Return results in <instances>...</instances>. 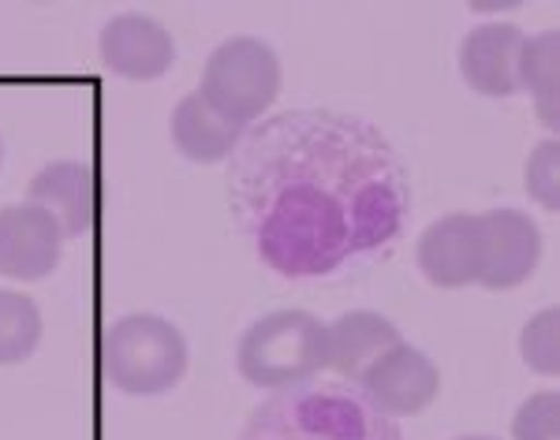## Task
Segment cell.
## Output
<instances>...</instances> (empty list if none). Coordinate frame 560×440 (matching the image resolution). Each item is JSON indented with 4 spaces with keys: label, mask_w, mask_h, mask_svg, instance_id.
Listing matches in <instances>:
<instances>
[{
    "label": "cell",
    "mask_w": 560,
    "mask_h": 440,
    "mask_svg": "<svg viewBox=\"0 0 560 440\" xmlns=\"http://www.w3.org/2000/svg\"><path fill=\"white\" fill-rule=\"evenodd\" d=\"M419 269L438 287H467L478 273V213H448L419 239Z\"/></svg>",
    "instance_id": "cell-10"
},
{
    "label": "cell",
    "mask_w": 560,
    "mask_h": 440,
    "mask_svg": "<svg viewBox=\"0 0 560 440\" xmlns=\"http://www.w3.org/2000/svg\"><path fill=\"white\" fill-rule=\"evenodd\" d=\"M520 355L541 377L560 373V310H541L520 332Z\"/></svg>",
    "instance_id": "cell-15"
},
{
    "label": "cell",
    "mask_w": 560,
    "mask_h": 440,
    "mask_svg": "<svg viewBox=\"0 0 560 440\" xmlns=\"http://www.w3.org/2000/svg\"><path fill=\"white\" fill-rule=\"evenodd\" d=\"M65 236L57 221L38 205H4L0 210V276L45 281L60 265Z\"/></svg>",
    "instance_id": "cell-7"
},
{
    "label": "cell",
    "mask_w": 560,
    "mask_h": 440,
    "mask_svg": "<svg viewBox=\"0 0 560 440\" xmlns=\"http://www.w3.org/2000/svg\"><path fill=\"white\" fill-rule=\"evenodd\" d=\"M520 90L535 97L538 120L546 128L560 123V34L546 31L523 41L520 52Z\"/></svg>",
    "instance_id": "cell-13"
},
{
    "label": "cell",
    "mask_w": 560,
    "mask_h": 440,
    "mask_svg": "<svg viewBox=\"0 0 560 440\" xmlns=\"http://www.w3.org/2000/svg\"><path fill=\"white\" fill-rule=\"evenodd\" d=\"M240 377L255 389H288L325 370V325L306 310H273L243 332Z\"/></svg>",
    "instance_id": "cell-2"
},
{
    "label": "cell",
    "mask_w": 560,
    "mask_h": 440,
    "mask_svg": "<svg viewBox=\"0 0 560 440\" xmlns=\"http://www.w3.org/2000/svg\"><path fill=\"white\" fill-rule=\"evenodd\" d=\"M31 205L57 221L60 236L79 239L97 217V176L83 160H52L31 179Z\"/></svg>",
    "instance_id": "cell-9"
},
{
    "label": "cell",
    "mask_w": 560,
    "mask_h": 440,
    "mask_svg": "<svg viewBox=\"0 0 560 440\" xmlns=\"http://www.w3.org/2000/svg\"><path fill=\"white\" fill-rule=\"evenodd\" d=\"M456 440H497V437H456Z\"/></svg>",
    "instance_id": "cell-18"
},
{
    "label": "cell",
    "mask_w": 560,
    "mask_h": 440,
    "mask_svg": "<svg viewBox=\"0 0 560 440\" xmlns=\"http://www.w3.org/2000/svg\"><path fill=\"white\" fill-rule=\"evenodd\" d=\"M102 370L128 396H158L184 381L187 340L158 313H128L105 332Z\"/></svg>",
    "instance_id": "cell-1"
},
{
    "label": "cell",
    "mask_w": 560,
    "mask_h": 440,
    "mask_svg": "<svg viewBox=\"0 0 560 440\" xmlns=\"http://www.w3.org/2000/svg\"><path fill=\"white\" fill-rule=\"evenodd\" d=\"M523 187L541 210H560V146L557 139H546L530 150L527 168H523Z\"/></svg>",
    "instance_id": "cell-16"
},
{
    "label": "cell",
    "mask_w": 560,
    "mask_h": 440,
    "mask_svg": "<svg viewBox=\"0 0 560 440\" xmlns=\"http://www.w3.org/2000/svg\"><path fill=\"white\" fill-rule=\"evenodd\" d=\"M42 310L20 292H0V366L26 362L38 352Z\"/></svg>",
    "instance_id": "cell-14"
},
{
    "label": "cell",
    "mask_w": 560,
    "mask_h": 440,
    "mask_svg": "<svg viewBox=\"0 0 560 440\" xmlns=\"http://www.w3.org/2000/svg\"><path fill=\"white\" fill-rule=\"evenodd\" d=\"M0 157H4V146H0Z\"/></svg>",
    "instance_id": "cell-19"
},
{
    "label": "cell",
    "mask_w": 560,
    "mask_h": 440,
    "mask_svg": "<svg viewBox=\"0 0 560 440\" xmlns=\"http://www.w3.org/2000/svg\"><path fill=\"white\" fill-rule=\"evenodd\" d=\"M516 440H560V396L557 392H535L512 418Z\"/></svg>",
    "instance_id": "cell-17"
},
{
    "label": "cell",
    "mask_w": 560,
    "mask_h": 440,
    "mask_svg": "<svg viewBox=\"0 0 560 440\" xmlns=\"http://www.w3.org/2000/svg\"><path fill=\"white\" fill-rule=\"evenodd\" d=\"M198 94L240 128L258 120L280 94V60L273 45L247 34L221 41L206 60Z\"/></svg>",
    "instance_id": "cell-3"
},
{
    "label": "cell",
    "mask_w": 560,
    "mask_h": 440,
    "mask_svg": "<svg viewBox=\"0 0 560 440\" xmlns=\"http://www.w3.org/2000/svg\"><path fill=\"white\" fill-rule=\"evenodd\" d=\"M243 128L221 116L202 94H187L173 112V142L195 165H217L240 146Z\"/></svg>",
    "instance_id": "cell-12"
},
{
    "label": "cell",
    "mask_w": 560,
    "mask_h": 440,
    "mask_svg": "<svg viewBox=\"0 0 560 440\" xmlns=\"http://www.w3.org/2000/svg\"><path fill=\"white\" fill-rule=\"evenodd\" d=\"M359 384L377 411L393 418H415L438 400L441 373L419 347L396 344L359 373Z\"/></svg>",
    "instance_id": "cell-5"
},
{
    "label": "cell",
    "mask_w": 560,
    "mask_h": 440,
    "mask_svg": "<svg viewBox=\"0 0 560 440\" xmlns=\"http://www.w3.org/2000/svg\"><path fill=\"white\" fill-rule=\"evenodd\" d=\"M527 34L516 23H478L459 45V75L475 94H520V52Z\"/></svg>",
    "instance_id": "cell-8"
},
{
    "label": "cell",
    "mask_w": 560,
    "mask_h": 440,
    "mask_svg": "<svg viewBox=\"0 0 560 440\" xmlns=\"http://www.w3.org/2000/svg\"><path fill=\"white\" fill-rule=\"evenodd\" d=\"M102 64L131 83H153L176 64V41L153 15L124 12L102 26L97 38Z\"/></svg>",
    "instance_id": "cell-6"
},
{
    "label": "cell",
    "mask_w": 560,
    "mask_h": 440,
    "mask_svg": "<svg viewBox=\"0 0 560 440\" xmlns=\"http://www.w3.org/2000/svg\"><path fill=\"white\" fill-rule=\"evenodd\" d=\"M541 262V231L520 210L478 213V273L475 284L486 292H509L527 284Z\"/></svg>",
    "instance_id": "cell-4"
},
{
    "label": "cell",
    "mask_w": 560,
    "mask_h": 440,
    "mask_svg": "<svg viewBox=\"0 0 560 440\" xmlns=\"http://www.w3.org/2000/svg\"><path fill=\"white\" fill-rule=\"evenodd\" d=\"M396 344H404V336L388 318L374 310H348L325 325V370L359 381V373Z\"/></svg>",
    "instance_id": "cell-11"
}]
</instances>
